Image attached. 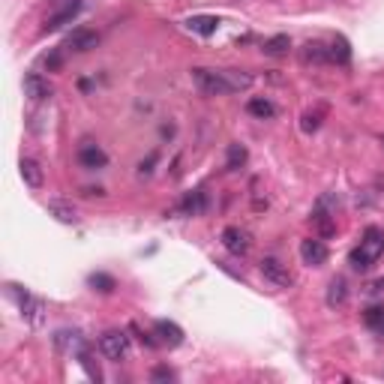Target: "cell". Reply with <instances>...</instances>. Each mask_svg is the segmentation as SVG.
<instances>
[{
    "label": "cell",
    "mask_w": 384,
    "mask_h": 384,
    "mask_svg": "<svg viewBox=\"0 0 384 384\" xmlns=\"http://www.w3.org/2000/svg\"><path fill=\"white\" fill-rule=\"evenodd\" d=\"M192 81L201 94L208 96H225V94H240L252 87V75L243 69H208V67H196L192 69Z\"/></svg>",
    "instance_id": "1"
},
{
    "label": "cell",
    "mask_w": 384,
    "mask_h": 384,
    "mask_svg": "<svg viewBox=\"0 0 384 384\" xmlns=\"http://www.w3.org/2000/svg\"><path fill=\"white\" fill-rule=\"evenodd\" d=\"M384 255V232L381 228H366L363 232V240H361V247H354L351 255H349V264L354 267V271H369L378 259Z\"/></svg>",
    "instance_id": "2"
},
{
    "label": "cell",
    "mask_w": 384,
    "mask_h": 384,
    "mask_svg": "<svg viewBox=\"0 0 384 384\" xmlns=\"http://www.w3.org/2000/svg\"><path fill=\"white\" fill-rule=\"evenodd\" d=\"M99 351L108 357V361H123L130 354V337L123 330H106L99 337Z\"/></svg>",
    "instance_id": "3"
},
{
    "label": "cell",
    "mask_w": 384,
    "mask_h": 384,
    "mask_svg": "<svg viewBox=\"0 0 384 384\" xmlns=\"http://www.w3.org/2000/svg\"><path fill=\"white\" fill-rule=\"evenodd\" d=\"M261 273H264V279L267 283H273L276 288H288L291 283H294V276H291V271L288 267L279 261V259H273V255H267V259H261Z\"/></svg>",
    "instance_id": "4"
},
{
    "label": "cell",
    "mask_w": 384,
    "mask_h": 384,
    "mask_svg": "<svg viewBox=\"0 0 384 384\" xmlns=\"http://www.w3.org/2000/svg\"><path fill=\"white\" fill-rule=\"evenodd\" d=\"M327 259H330V252H327V243L324 240H318V237L300 240V261L303 264L322 267V264H327Z\"/></svg>",
    "instance_id": "5"
},
{
    "label": "cell",
    "mask_w": 384,
    "mask_h": 384,
    "mask_svg": "<svg viewBox=\"0 0 384 384\" xmlns=\"http://www.w3.org/2000/svg\"><path fill=\"white\" fill-rule=\"evenodd\" d=\"M79 165L81 169H87V171H96V169H106L108 165V153L102 150L99 145H94V142H87V145H81L79 147Z\"/></svg>",
    "instance_id": "6"
},
{
    "label": "cell",
    "mask_w": 384,
    "mask_h": 384,
    "mask_svg": "<svg viewBox=\"0 0 384 384\" xmlns=\"http://www.w3.org/2000/svg\"><path fill=\"white\" fill-rule=\"evenodd\" d=\"M79 9H81V0H69V4H60V6L45 18V33L63 28V24H69L75 16H79Z\"/></svg>",
    "instance_id": "7"
},
{
    "label": "cell",
    "mask_w": 384,
    "mask_h": 384,
    "mask_svg": "<svg viewBox=\"0 0 384 384\" xmlns=\"http://www.w3.org/2000/svg\"><path fill=\"white\" fill-rule=\"evenodd\" d=\"M96 43H99V33H96V30L79 28V30H72V33L67 36V43H63V48H67V51H79V55H84V51L96 48Z\"/></svg>",
    "instance_id": "8"
},
{
    "label": "cell",
    "mask_w": 384,
    "mask_h": 384,
    "mask_svg": "<svg viewBox=\"0 0 384 384\" xmlns=\"http://www.w3.org/2000/svg\"><path fill=\"white\" fill-rule=\"evenodd\" d=\"M222 247L232 252V255H247L249 252V235L237 225H228L222 232Z\"/></svg>",
    "instance_id": "9"
},
{
    "label": "cell",
    "mask_w": 384,
    "mask_h": 384,
    "mask_svg": "<svg viewBox=\"0 0 384 384\" xmlns=\"http://www.w3.org/2000/svg\"><path fill=\"white\" fill-rule=\"evenodd\" d=\"M55 345H57L63 354H75V357H79V354L87 349V345H84V337L79 334V330H57Z\"/></svg>",
    "instance_id": "10"
},
{
    "label": "cell",
    "mask_w": 384,
    "mask_h": 384,
    "mask_svg": "<svg viewBox=\"0 0 384 384\" xmlns=\"http://www.w3.org/2000/svg\"><path fill=\"white\" fill-rule=\"evenodd\" d=\"M153 334L159 337V345H169V349H177V345L183 342V330H181V324L165 322V318L153 324Z\"/></svg>",
    "instance_id": "11"
},
{
    "label": "cell",
    "mask_w": 384,
    "mask_h": 384,
    "mask_svg": "<svg viewBox=\"0 0 384 384\" xmlns=\"http://www.w3.org/2000/svg\"><path fill=\"white\" fill-rule=\"evenodd\" d=\"M24 94H28L30 99H36V102L51 99V84H48V79H43L40 72H28L24 75Z\"/></svg>",
    "instance_id": "12"
},
{
    "label": "cell",
    "mask_w": 384,
    "mask_h": 384,
    "mask_svg": "<svg viewBox=\"0 0 384 384\" xmlns=\"http://www.w3.org/2000/svg\"><path fill=\"white\" fill-rule=\"evenodd\" d=\"M18 174H21V181L28 183L30 189H43V183H45V174H43V169H40V162H36V159L24 157L18 162Z\"/></svg>",
    "instance_id": "13"
},
{
    "label": "cell",
    "mask_w": 384,
    "mask_h": 384,
    "mask_svg": "<svg viewBox=\"0 0 384 384\" xmlns=\"http://www.w3.org/2000/svg\"><path fill=\"white\" fill-rule=\"evenodd\" d=\"M216 28H220V18H213V16H192V18H186V30H189V33L213 36Z\"/></svg>",
    "instance_id": "14"
},
{
    "label": "cell",
    "mask_w": 384,
    "mask_h": 384,
    "mask_svg": "<svg viewBox=\"0 0 384 384\" xmlns=\"http://www.w3.org/2000/svg\"><path fill=\"white\" fill-rule=\"evenodd\" d=\"M300 57H303V63H330V45H324V43H306L303 45V51H300Z\"/></svg>",
    "instance_id": "15"
},
{
    "label": "cell",
    "mask_w": 384,
    "mask_h": 384,
    "mask_svg": "<svg viewBox=\"0 0 384 384\" xmlns=\"http://www.w3.org/2000/svg\"><path fill=\"white\" fill-rule=\"evenodd\" d=\"M48 213L55 216L57 222H63V225L79 222V213H75V208H72V204H67V201H48Z\"/></svg>",
    "instance_id": "16"
},
{
    "label": "cell",
    "mask_w": 384,
    "mask_h": 384,
    "mask_svg": "<svg viewBox=\"0 0 384 384\" xmlns=\"http://www.w3.org/2000/svg\"><path fill=\"white\" fill-rule=\"evenodd\" d=\"M349 300V283L342 276H334L327 286V306H342Z\"/></svg>",
    "instance_id": "17"
},
{
    "label": "cell",
    "mask_w": 384,
    "mask_h": 384,
    "mask_svg": "<svg viewBox=\"0 0 384 384\" xmlns=\"http://www.w3.org/2000/svg\"><path fill=\"white\" fill-rule=\"evenodd\" d=\"M247 111L252 114V118H259V120H271L273 114H276L273 102H271V99H264V96H252V99L247 102Z\"/></svg>",
    "instance_id": "18"
},
{
    "label": "cell",
    "mask_w": 384,
    "mask_h": 384,
    "mask_svg": "<svg viewBox=\"0 0 384 384\" xmlns=\"http://www.w3.org/2000/svg\"><path fill=\"white\" fill-rule=\"evenodd\" d=\"M288 48H291V40L286 33H279V36H271L264 45H261V51L267 57H283V55H288Z\"/></svg>",
    "instance_id": "19"
},
{
    "label": "cell",
    "mask_w": 384,
    "mask_h": 384,
    "mask_svg": "<svg viewBox=\"0 0 384 384\" xmlns=\"http://www.w3.org/2000/svg\"><path fill=\"white\" fill-rule=\"evenodd\" d=\"M181 208H183L186 216H198L204 208H208V198H204V192H201V189H196V192H189V196L183 198Z\"/></svg>",
    "instance_id": "20"
},
{
    "label": "cell",
    "mask_w": 384,
    "mask_h": 384,
    "mask_svg": "<svg viewBox=\"0 0 384 384\" xmlns=\"http://www.w3.org/2000/svg\"><path fill=\"white\" fill-rule=\"evenodd\" d=\"M87 286H91L94 291H102V294H111L114 288H118L114 276H108V273H91L87 276Z\"/></svg>",
    "instance_id": "21"
},
{
    "label": "cell",
    "mask_w": 384,
    "mask_h": 384,
    "mask_svg": "<svg viewBox=\"0 0 384 384\" xmlns=\"http://www.w3.org/2000/svg\"><path fill=\"white\" fill-rule=\"evenodd\" d=\"M247 162V147L243 145H228V159H225V171H237Z\"/></svg>",
    "instance_id": "22"
},
{
    "label": "cell",
    "mask_w": 384,
    "mask_h": 384,
    "mask_svg": "<svg viewBox=\"0 0 384 384\" xmlns=\"http://www.w3.org/2000/svg\"><path fill=\"white\" fill-rule=\"evenodd\" d=\"M349 60H351V48L339 36V40L330 43V63H349Z\"/></svg>",
    "instance_id": "23"
},
{
    "label": "cell",
    "mask_w": 384,
    "mask_h": 384,
    "mask_svg": "<svg viewBox=\"0 0 384 384\" xmlns=\"http://www.w3.org/2000/svg\"><path fill=\"white\" fill-rule=\"evenodd\" d=\"M322 118H324V108H315V111H306L303 120H300V130L303 132H315L322 126Z\"/></svg>",
    "instance_id": "24"
},
{
    "label": "cell",
    "mask_w": 384,
    "mask_h": 384,
    "mask_svg": "<svg viewBox=\"0 0 384 384\" xmlns=\"http://www.w3.org/2000/svg\"><path fill=\"white\" fill-rule=\"evenodd\" d=\"M366 324L369 327H384V310L381 306H373V310L366 312Z\"/></svg>",
    "instance_id": "25"
},
{
    "label": "cell",
    "mask_w": 384,
    "mask_h": 384,
    "mask_svg": "<svg viewBox=\"0 0 384 384\" xmlns=\"http://www.w3.org/2000/svg\"><path fill=\"white\" fill-rule=\"evenodd\" d=\"M150 378H153V381H171V378H174V373H171L169 366H157V369L150 373Z\"/></svg>",
    "instance_id": "26"
},
{
    "label": "cell",
    "mask_w": 384,
    "mask_h": 384,
    "mask_svg": "<svg viewBox=\"0 0 384 384\" xmlns=\"http://www.w3.org/2000/svg\"><path fill=\"white\" fill-rule=\"evenodd\" d=\"M153 162H157V153H150V157H147V162H142V165H138V171H142V174H150V171H153V169H150Z\"/></svg>",
    "instance_id": "27"
},
{
    "label": "cell",
    "mask_w": 384,
    "mask_h": 384,
    "mask_svg": "<svg viewBox=\"0 0 384 384\" xmlns=\"http://www.w3.org/2000/svg\"><path fill=\"white\" fill-rule=\"evenodd\" d=\"M381 145H384V135H381Z\"/></svg>",
    "instance_id": "28"
}]
</instances>
